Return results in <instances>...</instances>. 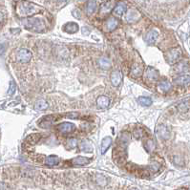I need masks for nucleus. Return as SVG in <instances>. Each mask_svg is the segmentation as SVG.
I'll list each match as a JSON object with an SVG mask.
<instances>
[{
  "instance_id": "obj_22",
  "label": "nucleus",
  "mask_w": 190,
  "mask_h": 190,
  "mask_svg": "<svg viewBox=\"0 0 190 190\" xmlns=\"http://www.w3.org/2000/svg\"><path fill=\"white\" fill-rule=\"evenodd\" d=\"M118 21L117 20V19L115 17H110L106 22L107 31H109V32L113 31V30H115L118 27Z\"/></svg>"
},
{
  "instance_id": "obj_34",
  "label": "nucleus",
  "mask_w": 190,
  "mask_h": 190,
  "mask_svg": "<svg viewBox=\"0 0 190 190\" xmlns=\"http://www.w3.org/2000/svg\"><path fill=\"white\" fill-rule=\"evenodd\" d=\"M187 109H188V106H187V104L185 102H183V103H181V104L179 105V110L181 112H185Z\"/></svg>"
},
{
  "instance_id": "obj_14",
  "label": "nucleus",
  "mask_w": 190,
  "mask_h": 190,
  "mask_svg": "<svg viewBox=\"0 0 190 190\" xmlns=\"http://www.w3.org/2000/svg\"><path fill=\"white\" fill-rule=\"evenodd\" d=\"M158 36H159V33L156 31V30H151V31L147 33V35L145 36V41L147 44L152 45L156 42Z\"/></svg>"
},
{
  "instance_id": "obj_18",
  "label": "nucleus",
  "mask_w": 190,
  "mask_h": 190,
  "mask_svg": "<svg viewBox=\"0 0 190 190\" xmlns=\"http://www.w3.org/2000/svg\"><path fill=\"white\" fill-rule=\"evenodd\" d=\"M174 82L177 84V85H180V86H184V85H187L190 83V76H187V75H183V76H180L178 77H176L174 79Z\"/></svg>"
},
{
  "instance_id": "obj_40",
  "label": "nucleus",
  "mask_w": 190,
  "mask_h": 190,
  "mask_svg": "<svg viewBox=\"0 0 190 190\" xmlns=\"http://www.w3.org/2000/svg\"><path fill=\"white\" fill-rule=\"evenodd\" d=\"M59 1H61V2H63V1H66V0H59Z\"/></svg>"
},
{
  "instance_id": "obj_13",
  "label": "nucleus",
  "mask_w": 190,
  "mask_h": 190,
  "mask_svg": "<svg viewBox=\"0 0 190 190\" xmlns=\"http://www.w3.org/2000/svg\"><path fill=\"white\" fill-rule=\"evenodd\" d=\"M126 11H127V6H126V4L123 3V2H118V3L115 6V8H114V10H113V13H114L116 15H118V16H122V15H123V14L126 13Z\"/></svg>"
},
{
  "instance_id": "obj_29",
  "label": "nucleus",
  "mask_w": 190,
  "mask_h": 190,
  "mask_svg": "<svg viewBox=\"0 0 190 190\" xmlns=\"http://www.w3.org/2000/svg\"><path fill=\"white\" fill-rule=\"evenodd\" d=\"M145 149H146V151L149 152V153H151L152 151H154L155 150V142L153 139L151 138H149L145 142Z\"/></svg>"
},
{
  "instance_id": "obj_12",
  "label": "nucleus",
  "mask_w": 190,
  "mask_h": 190,
  "mask_svg": "<svg viewBox=\"0 0 190 190\" xmlns=\"http://www.w3.org/2000/svg\"><path fill=\"white\" fill-rule=\"evenodd\" d=\"M171 88H172V85L167 79H162V81H159L158 83V89H159V91H161V92L167 93L171 90Z\"/></svg>"
},
{
  "instance_id": "obj_24",
  "label": "nucleus",
  "mask_w": 190,
  "mask_h": 190,
  "mask_svg": "<svg viewBox=\"0 0 190 190\" xmlns=\"http://www.w3.org/2000/svg\"><path fill=\"white\" fill-rule=\"evenodd\" d=\"M97 62H98L99 67H101V69H103V70H107V69H109L110 67H111V61H110V59H108L107 57H104V56L101 57L98 59Z\"/></svg>"
},
{
  "instance_id": "obj_36",
  "label": "nucleus",
  "mask_w": 190,
  "mask_h": 190,
  "mask_svg": "<svg viewBox=\"0 0 190 190\" xmlns=\"http://www.w3.org/2000/svg\"><path fill=\"white\" fill-rule=\"evenodd\" d=\"M5 52V46L2 45V44H0V55H3Z\"/></svg>"
},
{
  "instance_id": "obj_5",
  "label": "nucleus",
  "mask_w": 190,
  "mask_h": 190,
  "mask_svg": "<svg viewBox=\"0 0 190 190\" xmlns=\"http://www.w3.org/2000/svg\"><path fill=\"white\" fill-rule=\"evenodd\" d=\"M57 121V117L55 115H49L44 118H42L40 121L38 122V125L41 128H49L51 127Z\"/></svg>"
},
{
  "instance_id": "obj_20",
  "label": "nucleus",
  "mask_w": 190,
  "mask_h": 190,
  "mask_svg": "<svg viewBox=\"0 0 190 190\" xmlns=\"http://www.w3.org/2000/svg\"><path fill=\"white\" fill-rule=\"evenodd\" d=\"M63 30L68 34H75L78 31V25L75 22H69L64 25Z\"/></svg>"
},
{
  "instance_id": "obj_19",
  "label": "nucleus",
  "mask_w": 190,
  "mask_h": 190,
  "mask_svg": "<svg viewBox=\"0 0 190 190\" xmlns=\"http://www.w3.org/2000/svg\"><path fill=\"white\" fill-rule=\"evenodd\" d=\"M91 159H88V158H85V157H81V156H78L76 158H74L72 161H71V163L74 164V165H85V164H88L90 163Z\"/></svg>"
},
{
  "instance_id": "obj_6",
  "label": "nucleus",
  "mask_w": 190,
  "mask_h": 190,
  "mask_svg": "<svg viewBox=\"0 0 190 190\" xmlns=\"http://www.w3.org/2000/svg\"><path fill=\"white\" fill-rule=\"evenodd\" d=\"M156 133L159 138H162L163 139H169V138H170V130L164 124L158 125V127L156 129Z\"/></svg>"
},
{
  "instance_id": "obj_33",
  "label": "nucleus",
  "mask_w": 190,
  "mask_h": 190,
  "mask_svg": "<svg viewBox=\"0 0 190 190\" xmlns=\"http://www.w3.org/2000/svg\"><path fill=\"white\" fill-rule=\"evenodd\" d=\"M134 137L136 138H142V137H143V132L142 131L141 129H137V130H135L134 131Z\"/></svg>"
},
{
  "instance_id": "obj_25",
  "label": "nucleus",
  "mask_w": 190,
  "mask_h": 190,
  "mask_svg": "<svg viewBox=\"0 0 190 190\" xmlns=\"http://www.w3.org/2000/svg\"><path fill=\"white\" fill-rule=\"evenodd\" d=\"M97 10V2L96 0H89L88 3H87V7H86V12L87 14H93Z\"/></svg>"
},
{
  "instance_id": "obj_4",
  "label": "nucleus",
  "mask_w": 190,
  "mask_h": 190,
  "mask_svg": "<svg viewBox=\"0 0 190 190\" xmlns=\"http://www.w3.org/2000/svg\"><path fill=\"white\" fill-rule=\"evenodd\" d=\"M32 58V53L29 51L28 49L22 48L20 49L16 54V60L21 63H27L31 60Z\"/></svg>"
},
{
  "instance_id": "obj_42",
  "label": "nucleus",
  "mask_w": 190,
  "mask_h": 190,
  "mask_svg": "<svg viewBox=\"0 0 190 190\" xmlns=\"http://www.w3.org/2000/svg\"><path fill=\"white\" fill-rule=\"evenodd\" d=\"M189 190H190V189H189Z\"/></svg>"
},
{
  "instance_id": "obj_7",
  "label": "nucleus",
  "mask_w": 190,
  "mask_h": 190,
  "mask_svg": "<svg viewBox=\"0 0 190 190\" xmlns=\"http://www.w3.org/2000/svg\"><path fill=\"white\" fill-rule=\"evenodd\" d=\"M58 131H60L61 133L68 134V133H72L75 131L76 125L71 122H62L57 126Z\"/></svg>"
},
{
  "instance_id": "obj_16",
  "label": "nucleus",
  "mask_w": 190,
  "mask_h": 190,
  "mask_svg": "<svg viewBox=\"0 0 190 190\" xmlns=\"http://www.w3.org/2000/svg\"><path fill=\"white\" fill-rule=\"evenodd\" d=\"M97 104L101 109H105L108 108L110 105V98L106 96H101L98 97L97 99Z\"/></svg>"
},
{
  "instance_id": "obj_28",
  "label": "nucleus",
  "mask_w": 190,
  "mask_h": 190,
  "mask_svg": "<svg viewBox=\"0 0 190 190\" xmlns=\"http://www.w3.org/2000/svg\"><path fill=\"white\" fill-rule=\"evenodd\" d=\"M138 101L142 106H145V107H148L152 104V99L147 97H138Z\"/></svg>"
},
{
  "instance_id": "obj_15",
  "label": "nucleus",
  "mask_w": 190,
  "mask_h": 190,
  "mask_svg": "<svg viewBox=\"0 0 190 190\" xmlns=\"http://www.w3.org/2000/svg\"><path fill=\"white\" fill-rule=\"evenodd\" d=\"M175 72L178 74H182L184 72H187L189 70V64L187 61H180L177 63V65L174 68Z\"/></svg>"
},
{
  "instance_id": "obj_39",
  "label": "nucleus",
  "mask_w": 190,
  "mask_h": 190,
  "mask_svg": "<svg viewBox=\"0 0 190 190\" xmlns=\"http://www.w3.org/2000/svg\"><path fill=\"white\" fill-rule=\"evenodd\" d=\"M131 190H138V188H132Z\"/></svg>"
},
{
  "instance_id": "obj_9",
  "label": "nucleus",
  "mask_w": 190,
  "mask_h": 190,
  "mask_svg": "<svg viewBox=\"0 0 190 190\" xmlns=\"http://www.w3.org/2000/svg\"><path fill=\"white\" fill-rule=\"evenodd\" d=\"M139 17H141V14L137 10H130L126 14V21L129 23H134L138 20Z\"/></svg>"
},
{
  "instance_id": "obj_30",
  "label": "nucleus",
  "mask_w": 190,
  "mask_h": 190,
  "mask_svg": "<svg viewBox=\"0 0 190 190\" xmlns=\"http://www.w3.org/2000/svg\"><path fill=\"white\" fill-rule=\"evenodd\" d=\"M96 182L98 185L104 186L107 184V179L103 175H97L96 177Z\"/></svg>"
},
{
  "instance_id": "obj_21",
  "label": "nucleus",
  "mask_w": 190,
  "mask_h": 190,
  "mask_svg": "<svg viewBox=\"0 0 190 190\" xmlns=\"http://www.w3.org/2000/svg\"><path fill=\"white\" fill-rule=\"evenodd\" d=\"M112 143V138L110 137H105L102 142H101V154H105L106 151L109 149V147L111 146Z\"/></svg>"
},
{
  "instance_id": "obj_35",
  "label": "nucleus",
  "mask_w": 190,
  "mask_h": 190,
  "mask_svg": "<svg viewBox=\"0 0 190 190\" xmlns=\"http://www.w3.org/2000/svg\"><path fill=\"white\" fill-rule=\"evenodd\" d=\"M72 14H73V15H74L76 18H81V12H79L78 10H76V9L74 10Z\"/></svg>"
},
{
  "instance_id": "obj_41",
  "label": "nucleus",
  "mask_w": 190,
  "mask_h": 190,
  "mask_svg": "<svg viewBox=\"0 0 190 190\" xmlns=\"http://www.w3.org/2000/svg\"><path fill=\"white\" fill-rule=\"evenodd\" d=\"M79 1H84V0H79Z\"/></svg>"
},
{
  "instance_id": "obj_17",
  "label": "nucleus",
  "mask_w": 190,
  "mask_h": 190,
  "mask_svg": "<svg viewBox=\"0 0 190 190\" xmlns=\"http://www.w3.org/2000/svg\"><path fill=\"white\" fill-rule=\"evenodd\" d=\"M143 74V69L142 67V65H139L138 63L133 64L132 68H131V76L135 78L142 76Z\"/></svg>"
},
{
  "instance_id": "obj_32",
  "label": "nucleus",
  "mask_w": 190,
  "mask_h": 190,
  "mask_svg": "<svg viewBox=\"0 0 190 190\" xmlns=\"http://www.w3.org/2000/svg\"><path fill=\"white\" fill-rule=\"evenodd\" d=\"M68 146L70 148H75L77 146V141H76V138H70L69 141H68Z\"/></svg>"
},
{
  "instance_id": "obj_1",
  "label": "nucleus",
  "mask_w": 190,
  "mask_h": 190,
  "mask_svg": "<svg viewBox=\"0 0 190 190\" xmlns=\"http://www.w3.org/2000/svg\"><path fill=\"white\" fill-rule=\"evenodd\" d=\"M22 25L29 31L35 33H41L46 29L45 22L40 18L37 17H27L22 20Z\"/></svg>"
},
{
  "instance_id": "obj_2",
  "label": "nucleus",
  "mask_w": 190,
  "mask_h": 190,
  "mask_svg": "<svg viewBox=\"0 0 190 190\" xmlns=\"http://www.w3.org/2000/svg\"><path fill=\"white\" fill-rule=\"evenodd\" d=\"M40 12V8L29 1H21L17 7V14L20 16L34 15Z\"/></svg>"
},
{
  "instance_id": "obj_37",
  "label": "nucleus",
  "mask_w": 190,
  "mask_h": 190,
  "mask_svg": "<svg viewBox=\"0 0 190 190\" xmlns=\"http://www.w3.org/2000/svg\"><path fill=\"white\" fill-rule=\"evenodd\" d=\"M137 2H138V3H144V2H146L147 0H136Z\"/></svg>"
},
{
  "instance_id": "obj_10",
  "label": "nucleus",
  "mask_w": 190,
  "mask_h": 190,
  "mask_svg": "<svg viewBox=\"0 0 190 190\" xmlns=\"http://www.w3.org/2000/svg\"><path fill=\"white\" fill-rule=\"evenodd\" d=\"M110 78H111V82L114 86H118L121 84L122 81V74L121 71L118 70H116V71H113L111 73V76H110Z\"/></svg>"
},
{
  "instance_id": "obj_8",
  "label": "nucleus",
  "mask_w": 190,
  "mask_h": 190,
  "mask_svg": "<svg viewBox=\"0 0 190 190\" xmlns=\"http://www.w3.org/2000/svg\"><path fill=\"white\" fill-rule=\"evenodd\" d=\"M145 77L150 81H157L159 79V72L153 67H148L145 71Z\"/></svg>"
},
{
  "instance_id": "obj_38",
  "label": "nucleus",
  "mask_w": 190,
  "mask_h": 190,
  "mask_svg": "<svg viewBox=\"0 0 190 190\" xmlns=\"http://www.w3.org/2000/svg\"><path fill=\"white\" fill-rule=\"evenodd\" d=\"M3 20V14H2V13H0V22H1Z\"/></svg>"
},
{
  "instance_id": "obj_27",
  "label": "nucleus",
  "mask_w": 190,
  "mask_h": 190,
  "mask_svg": "<svg viewBox=\"0 0 190 190\" xmlns=\"http://www.w3.org/2000/svg\"><path fill=\"white\" fill-rule=\"evenodd\" d=\"M112 10V3L111 2H105L101 7V14H106Z\"/></svg>"
},
{
  "instance_id": "obj_26",
  "label": "nucleus",
  "mask_w": 190,
  "mask_h": 190,
  "mask_svg": "<svg viewBox=\"0 0 190 190\" xmlns=\"http://www.w3.org/2000/svg\"><path fill=\"white\" fill-rule=\"evenodd\" d=\"M35 110H38V111H43V110H46L48 108V103L44 99H39L35 104Z\"/></svg>"
},
{
  "instance_id": "obj_11",
  "label": "nucleus",
  "mask_w": 190,
  "mask_h": 190,
  "mask_svg": "<svg viewBox=\"0 0 190 190\" xmlns=\"http://www.w3.org/2000/svg\"><path fill=\"white\" fill-rule=\"evenodd\" d=\"M79 149L85 153H92L94 151V146L92 142L88 141V139H83L79 143Z\"/></svg>"
},
{
  "instance_id": "obj_31",
  "label": "nucleus",
  "mask_w": 190,
  "mask_h": 190,
  "mask_svg": "<svg viewBox=\"0 0 190 190\" xmlns=\"http://www.w3.org/2000/svg\"><path fill=\"white\" fill-rule=\"evenodd\" d=\"M15 90H16L15 83L12 81L11 82H10V86H9V90H8V95H10V96L14 95V92H15Z\"/></svg>"
},
{
  "instance_id": "obj_3",
  "label": "nucleus",
  "mask_w": 190,
  "mask_h": 190,
  "mask_svg": "<svg viewBox=\"0 0 190 190\" xmlns=\"http://www.w3.org/2000/svg\"><path fill=\"white\" fill-rule=\"evenodd\" d=\"M181 55H182V52L179 48H172L165 54V59H166L167 63H169L170 65H173L177 63V61L180 59V57H181Z\"/></svg>"
},
{
  "instance_id": "obj_23",
  "label": "nucleus",
  "mask_w": 190,
  "mask_h": 190,
  "mask_svg": "<svg viewBox=\"0 0 190 190\" xmlns=\"http://www.w3.org/2000/svg\"><path fill=\"white\" fill-rule=\"evenodd\" d=\"M45 163L49 166H55L57 165L59 163V159L57 156L55 155H51V156H48L45 159Z\"/></svg>"
}]
</instances>
